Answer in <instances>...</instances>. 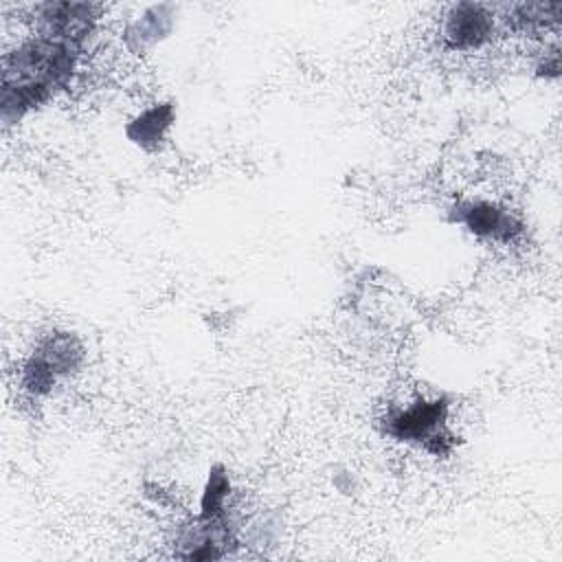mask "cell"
<instances>
[{"mask_svg":"<svg viewBox=\"0 0 562 562\" xmlns=\"http://www.w3.org/2000/svg\"><path fill=\"white\" fill-rule=\"evenodd\" d=\"M560 11H562L560 2H527V4L512 7L507 20H512L514 29L531 33L558 22Z\"/></svg>","mask_w":562,"mask_h":562,"instance_id":"cell-7","label":"cell"},{"mask_svg":"<svg viewBox=\"0 0 562 562\" xmlns=\"http://www.w3.org/2000/svg\"><path fill=\"white\" fill-rule=\"evenodd\" d=\"M446 419H448L446 400L419 397L406 406L393 408L384 417V430L386 435L400 441L419 443L435 454H443L450 443Z\"/></svg>","mask_w":562,"mask_h":562,"instance_id":"cell-2","label":"cell"},{"mask_svg":"<svg viewBox=\"0 0 562 562\" xmlns=\"http://www.w3.org/2000/svg\"><path fill=\"white\" fill-rule=\"evenodd\" d=\"M83 349L68 331L48 334L22 367V386L33 395L48 393L55 382L79 367Z\"/></svg>","mask_w":562,"mask_h":562,"instance_id":"cell-3","label":"cell"},{"mask_svg":"<svg viewBox=\"0 0 562 562\" xmlns=\"http://www.w3.org/2000/svg\"><path fill=\"white\" fill-rule=\"evenodd\" d=\"M79 50L35 35L2 57L0 110L13 123L66 88L77 68Z\"/></svg>","mask_w":562,"mask_h":562,"instance_id":"cell-1","label":"cell"},{"mask_svg":"<svg viewBox=\"0 0 562 562\" xmlns=\"http://www.w3.org/2000/svg\"><path fill=\"white\" fill-rule=\"evenodd\" d=\"M494 31V13L476 2L452 4L443 20V40L454 50H470L485 44Z\"/></svg>","mask_w":562,"mask_h":562,"instance_id":"cell-5","label":"cell"},{"mask_svg":"<svg viewBox=\"0 0 562 562\" xmlns=\"http://www.w3.org/2000/svg\"><path fill=\"white\" fill-rule=\"evenodd\" d=\"M171 123V108L169 105H156L145 110L127 130V134L132 136V140H136L143 147L156 145L158 140H162L165 130Z\"/></svg>","mask_w":562,"mask_h":562,"instance_id":"cell-8","label":"cell"},{"mask_svg":"<svg viewBox=\"0 0 562 562\" xmlns=\"http://www.w3.org/2000/svg\"><path fill=\"white\" fill-rule=\"evenodd\" d=\"M97 7L88 2H44L35 7V35L83 50L97 26Z\"/></svg>","mask_w":562,"mask_h":562,"instance_id":"cell-4","label":"cell"},{"mask_svg":"<svg viewBox=\"0 0 562 562\" xmlns=\"http://www.w3.org/2000/svg\"><path fill=\"white\" fill-rule=\"evenodd\" d=\"M459 220L479 237L496 239V241H509L520 231L522 224L505 209L492 204V202H470L461 209Z\"/></svg>","mask_w":562,"mask_h":562,"instance_id":"cell-6","label":"cell"}]
</instances>
